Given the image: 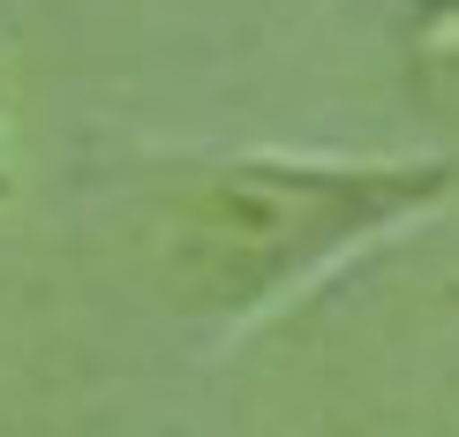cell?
<instances>
[{
    "label": "cell",
    "mask_w": 459,
    "mask_h": 437,
    "mask_svg": "<svg viewBox=\"0 0 459 437\" xmlns=\"http://www.w3.org/2000/svg\"><path fill=\"white\" fill-rule=\"evenodd\" d=\"M414 181L392 174H286V166H234L188 188L166 219L174 234V272L188 294L212 302H248L279 287L294 264L324 257L332 241H347L361 219L392 212Z\"/></svg>",
    "instance_id": "obj_1"
}]
</instances>
